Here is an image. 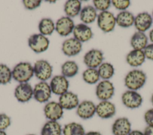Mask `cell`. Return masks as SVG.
<instances>
[{"label":"cell","mask_w":153,"mask_h":135,"mask_svg":"<svg viewBox=\"0 0 153 135\" xmlns=\"http://www.w3.org/2000/svg\"><path fill=\"white\" fill-rule=\"evenodd\" d=\"M146 80V74L140 70L129 71L124 78V84L128 90L137 91L142 88Z\"/></svg>","instance_id":"cell-1"},{"label":"cell","mask_w":153,"mask_h":135,"mask_svg":"<svg viewBox=\"0 0 153 135\" xmlns=\"http://www.w3.org/2000/svg\"><path fill=\"white\" fill-rule=\"evenodd\" d=\"M33 74V67L30 63L27 62H19L12 70L13 79L20 83H27Z\"/></svg>","instance_id":"cell-2"},{"label":"cell","mask_w":153,"mask_h":135,"mask_svg":"<svg viewBox=\"0 0 153 135\" xmlns=\"http://www.w3.org/2000/svg\"><path fill=\"white\" fill-rule=\"evenodd\" d=\"M97 26L105 33H109L114 30L116 25V17L110 11L100 12L97 17Z\"/></svg>","instance_id":"cell-3"},{"label":"cell","mask_w":153,"mask_h":135,"mask_svg":"<svg viewBox=\"0 0 153 135\" xmlns=\"http://www.w3.org/2000/svg\"><path fill=\"white\" fill-rule=\"evenodd\" d=\"M33 71L38 79L45 81L51 77L53 67L46 60H38L34 64Z\"/></svg>","instance_id":"cell-4"},{"label":"cell","mask_w":153,"mask_h":135,"mask_svg":"<svg viewBox=\"0 0 153 135\" xmlns=\"http://www.w3.org/2000/svg\"><path fill=\"white\" fill-rule=\"evenodd\" d=\"M121 101L126 108L136 109L142 104L143 98L137 91L128 90L122 94Z\"/></svg>","instance_id":"cell-5"},{"label":"cell","mask_w":153,"mask_h":135,"mask_svg":"<svg viewBox=\"0 0 153 135\" xmlns=\"http://www.w3.org/2000/svg\"><path fill=\"white\" fill-rule=\"evenodd\" d=\"M115 93L113 83L108 80H103L99 82L96 87V95L102 101H109L112 98Z\"/></svg>","instance_id":"cell-6"},{"label":"cell","mask_w":153,"mask_h":135,"mask_svg":"<svg viewBox=\"0 0 153 135\" xmlns=\"http://www.w3.org/2000/svg\"><path fill=\"white\" fill-rule=\"evenodd\" d=\"M48 39L42 34H34L28 39L29 48L36 53H41L45 51L49 46Z\"/></svg>","instance_id":"cell-7"},{"label":"cell","mask_w":153,"mask_h":135,"mask_svg":"<svg viewBox=\"0 0 153 135\" xmlns=\"http://www.w3.org/2000/svg\"><path fill=\"white\" fill-rule=\"evenodd\" d=\"M51 93L50 84L45 81L37 83L33 89V97L39 103L48 102L51 96Z\"/></svg>","instance_id":"cell-8"},{"label":"cell","mask_w":153,"mask_h":135,"mask_svg":"<svg viewBox=\"0 0 153 135\" xmlns=\"http://www.w3.org/2000/svg\"><path fill=\"white\" fill-rule=\"evenodd\" d=\"M44 113L48 120L57 121L63 117V109L59 102L51 101L44 106Z\"/></svg>","instance_id":"cell-9"},{"label":"cell","mask_w":153,"mask_h":135,"mask_svg":"<svg viewBox=\"0 0 153 135\" xmlns=\"http://www.w3.org/2000/svg\"><path fill=\"white\" fill-rule=\"evenodd\" d=\"M103 54L99 49H93L88 51L84 56L83 61L85 65L88 68H96L103 62Z\"/></svg>","instance_id":"cell-10"},{"label":"cell","mask_w":153,"mask_h":135,"mask_svg":"<svg viewBox=\"0 0 153 135\" xmlns=\"http://www.w3.org/2000/svg\"><path fill=\"white\" fill-rule=\"evenodd\" d=\"M50 86L52 93L60 96L68 92L69 83L65 76L63 75H57L54 76L51 80Z\"/></svg>","instance_id":"cell-11"},{"label":"cell","mask_w":153,"mask_h":135,"mask_svg":"<svg viewBox=\"0 0 153 135\" xmlns=\"http://www.w3.org/2000/svg\"><path fill=\"white\" fill-rule=\"evenodd\" d=\"M116 113V106L109 101H102L97 105L96 114L102 119L111 118Z\"/></svg>","instance_id":"cell-12"},{"label":"cell","mask_w":153,"mask_h":135,"mask_svg":"<svg viewBox=\"0 0 153 135\" xmlns=\"http://www.w3.org/2000/svg\"><path fill=\"white\" fill-rule=\"evenodd\" d=\"M96 105L91 101L85 100L80 102L76 108L77 115L83 120L92 118L96 114Z\"/></svg>","instance_id":"cell-13"},{"label":"cell","mask_w":153,"mask_h":135,"mask_svg":"<svg viewBox=\"0 0 153 135\" xmlns=\"http://www.w3.org/2000/svg\"><path fill=\"white\" fill-rule=\"evenodd\" d=\"M14 96L21 103L29 101L33 97V88L32 86L28 83H20L15 88Z\"/></svg>","instance_id":"cell-14"},{"label":"cell","mask_w":153,"mask_h":135,"mask_svg":"<svg viewBox=\"0 0 153 135\" xmlns=\"http://www.w3.org/2000/svg\"><path fill=\"white\" fill-rule=\"evenodd\" d=\"M131 131V124L127 117L117 118L112 125L113 135H128Z\"/></svg>","instance_id":"cell-15"},{"label":"cell","mask_w":153,"mask_h":135,"mask_svg":"<svg viewBox=\"0 0 153 135\" xmlns=\"http://www.w3.org/2000/svg\"><path fill=\"white\" fill-rule=\"evenodd\" d=\"M75 26L74 22L71 18L68 16L62 17L56 21L55 30L60 36H67L73 32Z\"/></svg>","instance_id":"cell-16"},{"label":"cell","mask_w":153,"mask_h":135,"mask_svg":"<svg viewBox=\"0 0 153 135\" xmlns=\"http://www.w3.org/2000/svg\"><path fill=\"white\" fill-rule=\"evenodd\" d=\"M59 103L63 109L71 110L77 108L79 103V101L76 94L72 92L68 91L59 96Z\"/></svg>","instance_id":"cell-17"},{"label":"cell","mask_w":153,"mask_h":135,"mask_svg":"<svg viewBox=\"0 0 153 135\" xmlns=\"http://www.w3.org/2000/svg\"><path fill=\"white\" fill-rule=\"evenodd\" d=\"M152 22V17L146 12H142L135 17L134 25L138 32L144 33L151 27Z\"/></svg>","instance_id":"cell-18"},{"label":"cell","mask_w":153,"mask_h":135,"mask_svg":"<svg viewBox=\"0 0 153 135\" xmlns=\"http://www.w3.org/2000/svg\"><path fill=\"white\" fill-rule=\"evenodd\" d=\"M82 49V44L74 38H69L65 40L62 44V50L63 54L68 56L78 55Z\"/></svg>","instance_id":"cell-19"},{"label":"cell","mask_w":153,"mask_h":135,"mask_svg":"<svg viewBox=\"0 0 153 135\" xmlns=\"http://www.w3.org/2000/svg\"><path fill=\"white\" fill-rule=\"evenodd\" d=\"M74 38L81 42H85L93 37V32L90 27L84 23L76 25L73 30Z\"/></svg>","instance_id":"cell-20"},{"label":"cell","mask_w":153,"mask_h":135,"mask_svg":"<svg viewBox=\"0 0 153 135\" xmlns=\"http://www.w3.org/2000/svg\"><path fill=\"white\" fill-rule=\"evenodd\" d=\"M143 51L133 49L126 55V61L131 67H137L143 64L145 60Z\"/></svg>","instance_id":"cell-21"},{"label":"cell","mask_w":153,"mask_h":135,"mask_svg":"<svg viewBox=\"0 0 153 135\" xmlns=\"http://www.w3.org/2000/svg\"><path fill=\"white\" fill-rule=\"evenodd\" d=\"M148 38L143 32H136L131 36L130 39V45L133 49L142 50L148 45Z\"/></svg>","instance_id":"cell-22"},{"label":"cell","mask_w":153,"mask_h":135,"mask_svg":"<svg viewBox=\"0 0 153 135\" xmlns=\"http://www.w3.org/2000/svg\"><path fill=\"white\" fill-rule=\"evenodd\" d=\"M134 18L135 17L130 11H123L116 16V23L121 27H130L134 24Z\"/></svg>","instance_id":"cell-23"},{"label":"cell","mask_w":153,"mask_h":135,"mask_svg":"<svg viewBox=\"0 0 153 135\" xmlns=\"http://www.w3.org/2000/svg\"><path fill=\"white\" fill-rule=\"evenodd\" d=\"M62 126L56 121H47L41 130V135H62Z\"/></svg>","instance_id":"cell-24"},{"label":"cell","mask_w":153,"mask_h":135,"mask_svg":"<svg viewBox=\"0 0 153 135\" xmlns=\"http://www.w3.org/2000/svg\"><path fill=\"white\" fill-rule=\"evenodd\" d=\"M79 17L80 20L84 24L92 23L97 17L96 10L93 6H85L81 9L79 13Z\"/></svg>","instance_id":"cell-25"},{"label":"cell","mask_w":153,"mask_h":135,"mask_svg":"<svg viewBox=\"0 0 153 135\" xmlns=\"http://www.w3.org/2000/svg\"><path fill=\"white\" fill-rule=\"evenodd\" d=\"M85 133V129L82 125L76 122L68 123L62 128L63 135H84Z\"/></svg>","instance_id":"cell-26"},{"label":"cell","mask_w":153,"mask_h":135,"mask_svg":"<svg viewBox=\"0 0 153 135\" xmlns=\"http://www.w3.org/2000/svg\"><path fill=\"white\" fill-rule=\"evenodd\" d=\"M81 3L78 0H69L66 2L64 6L65 14L69 17H74L80 13Z\"/></svg>","instance_id":"cell-27"},{"label":"cell","mask_w":153,"mask_h":135,"mask_svg":"<svg viewBox=\"0 0 153 135\" xmlns=\"http://www.w3.org/2000/svg\"><path fill=\"white\" fill-rule=\"evenodd\" d=\"M79 67L78 64L73 61L65 62L61 67L62 74L65 77H72L78 72Z\"/></svg>","instance_id":"cell-28"},{"label":"cell","mask_w":153,"mask_h":135,"mask_svg":"<svg viewBox=\"0 0 153 135\" xmlns=\"http://www.w3.org/2000/svg\"><path fill=\"white\" fill-rule=\"evenodd\" d=\"M38 29L42 35H50L55 30V24L51 18H44L39 23Z\"/></svg>","instance_id":"cell-29"},{"label":"cell","mask_w":153,"mask_h":135,"mask_svg":"<svg viewBox=\"0 0 153 135\" xmlns=\"http://www.w3.org/2000/svg\"><path fill=\"white\" fill-rule=\"evenodd\" d=\"M97 71L100 78H102L103 80H108L111 79L115 73L114 66L109 62H103L99 67Z\"/></svg>","instance_id":"cell-30"},{"label":"cell","mask_w":153,"mask_h":135,"mask_svg":"<svg viewBox=\"0 0 153 135\" xmlns=\"http://www.w3.org/2000/svg\"><path fill=\"white\" fill-rule=\"evenodd\" d=\"M82 79L84 81L90 84H93L97 83L100 76L96 68H88L82 73Z\"/></svg>","instance_id":"cell-31"},{"label":"cell","mask_w":153,"mask_h":135,"mask_svg":"<svg viewBox=\"0 0 153 135\" xmlns=\"http://www.w3.org/2000/svg\"><path fill=\"white\" fill-rule=\"evenodd\" d=\"M12 71L11 69L5 64H0V84H7L8 83L11 79Z\"/></svg>","instance_id":"cell-32"},{"label":"cell","mask_w":153,"mask_h":135,"mask_svg":"<svg viewBox=\"0 0 153 135\" xmlns=\"http://www.w3.org/2000/svg\"><path fill=\"white\" fill-rule=\"evenodd\" d=\"M93 2L95 9L101 11V12L107 11L111 4L110 0H94Z\"/></svg>","instance_id":"cell-33"},{"label":"cell","mask_w":153,"mask_h":135,"mask_svg":"<svg viewBox=\"0 0 153 135\" xmlns=\"http://www.w3.org/2000/svg\"><path fill=\"white\" fill-rule=\"evenodd\" d=\"M111 4L117 10L125 11L130 5V1L129 0H112Z\"/></svg>","instance_id":"cell-34"},{"label":"cell","mask_w":153,"mask_h":135,"mask_svg":"<svg viewBox=\"0 0 153 135\" xmlns=\"http://www.w3.org/2000/svg\"><path fill=\"white\" fill-rule=\"evenodd\" d=\"M10 117L4 113L0 114V130H5L11 125Z\"/></svg>","instance_id":"cell-35"},{"label":"cell","mask_w":153,"mask_h":135,"mask_svg":"<svg viewBox=\"0 0 153 135\" xmlns=\"http://www.w3.org/2000/svg\"><path fill=\"white\" fill-rule=\"evenodd\" d=\"M23 4L27 10H34L40 6L41 1L40 0H23Z\"/></svg>","instance_id":"cell-36"},{"label":"cell","mask_w":153,"mask_h":135,"mask_svg":"<svg viewBox=\"0 0 153 135\" xmlns=\"http://www.w3.org/2000/svg\"><path fill=\"white\" fill-rule=\"evenodd\" d=\"M143 118L147 125L153 126V108L148 109L145 112Z\"/></svg>","instance_id":"cell-37"},{"label":"cell","mask_w":153,"mask_h":135,"mask_svg":"<svg viewBox=\"0 0 153 135\" xmlns=\"http://www.w3.org/2000/svg\"><path fill=\"white\" fill-rule=\"evenodd\" d=\"M146 58L153 61V43L148 44L143 49Z\"/></svg>","instance_id":"cell-38"},{"label":"cell","mask_w":153,"mask_h":135,"mask_svg":"<svg viewBox=\"0 0 153 135\" xmlns=\"http://www.w3.org/2000/svg\"><path fill=\"white\" fill-rule=\"evenodd\" d=\"M143 132L144 135H153V126L147 125Z\"/></svg>","instance_id":"cell-39"},{"label":"cell","mask_w":153,"mask_h":135,"mask_svg":"<svg viewBox=\"0 0 153 135\" xmlns=\"http://www.w3.org/2000/svg\"><path fill=\"white\" fill-rule=\"evenodd\" d=\"M128 135H144L143 132L139 130H133L130 132Z\"/></svg>","instance_id":"cell-40"},{"label":"cell","mask_w":153,"mask_h":135,"mask_svg":"<svg viewBox=\"0 0 153 135\" xmlns=\"http://www.w3.org/2000/svg\"><path fill=\"white\" fill-rule=\"evenodd\" d=\"M84 135H102L99 131H90L85 133Z\"/></svg>","instance_id":"cell-41"},{"label":"cell","mask_w":153,"mask_h":135,"mask_svg":"<svg viewBox=\"0 0 153 135\" xmlns=\"http://www.w3.org/2000/svg\"><path fill=\"white\" fill-rule=\"evenodd\" d=\"M149 39L150 41H151L153 43V29L151 30V31L149 33Z\"/></svg>","instance_id":"cell-42"},{"label":"cell","mask_w":153,"mask_h":135,"mask_svg":"<svg viewBox=\"0 0 153 135\" xmlns=\"http://www.w3.org/2000/svg\"><path fill=\"white\" fill-rule=\"evenodd\" d=\"M0 135H8L4 130H0Z\"/></svg>","instance_id":"cell-43"},{"label":"cell","mask_w":153,"mask_h":135,"mask_svg":"<svg viewBox=\"0 0 153 135\" xmlns=\"http://www.w3.org/2000/svg\"><path fill=\"white\" fill-rule=\"evenodd\" d=\"M151 102L152 105V106H153V93H152V96H151Z\"/></svg>","instance_id":"cell-44"},{"label":"cell","mask_w":153,"mask_h":135,"mask_svg":"<svg viewBox=\"0 0 153 135\" xmlns=\"http://www.w3.org/2000/svg\"><path fill=\"white\" fill-rule=\"evenodd\" d=\"M26 135H36V134H26Z\"/></svg>","instance_id":"cell-45"},{"label":"cell","mask_w":153,"mask_h":135,"mask_svg":"<svg viewBox=\"0 0 153 135\" xmlns=\"http://www.w3.org/2000/svg\"><path fill=\"white\" fill-rule=\"evenodd\" d=\"M152 18H153V11H152Z\"/></svg>","instance_id":"cell-46"}]
</instances>
